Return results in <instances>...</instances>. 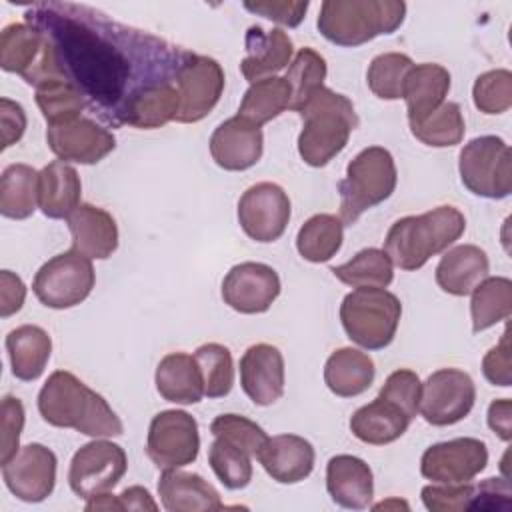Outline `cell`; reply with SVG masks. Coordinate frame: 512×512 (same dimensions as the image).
<instances>
[{
	"label": "cell",
	"mask_w": 512,
	"mask_h": 512,
	"mask_svg": "<svg viewBox=\"0 0 512 512\" xmlns=\"http://www.w3.org/2000/svg\"><path fill=\"white\" fill-rule=\"evenodd\" d=\"M26 22L46 36L60 74L110 126L126 124L144 92L176 82L190 56L188 50L84 4H34L26 10Z\"/></svg>",
	"instance_id": "6da1fadb"
},
{
	"label": "cell",
	"mask_w": 512,
	"mask_h": 512,
	"mask_svg": "<svg viewBox=\"0 0 512 512\" xmlns=\"http://www.w3.org/2000/svg\"><path fill=\"white\" fill-rule=\"evenodd\" d=\"M42 420L56 428H72L92 438L124 434L122 420L110 404L68 370H56L38 392Z\"/></svg>",
	"instance_id": "7a4b0ae2"
},
{
	"label": "cell",
	"mask_w": 512,
	"mask_h": 512,
	"mask_svg": "<svg viewBox=\"0 0 512 512\" xmlns=\"http://www.w3.org/2000/svg\"><path fill=\"white\" fill-rule=\"evenodd\" d=\"M464 230L466 218L456 206H436L396 220L384 238V252L398 268L418 270L432 256L448 250Z\"/></svg>",
	"instance_id": "3957f363"
},
{
	"label": "cell",
	"mask_w": 512,
	"mask_h": 512,
	"mask_svg": "<svg viewBox=\"0 0 512 512\" xmlns=\"http://www.w3.org/2000/svg\"><path fill=\"white\" fill-rule=\"evenodd\" d=\"M298 114L302 118L298 154L312 168H322L334 160L358 126L352 100L326 86L318 88Z\"/></svg>",
	"instance_id": "277c9868"
},
{
	"label": "cell",
	"mask_w": 512,
	"mask_h": 512,
	"mask_svg": "<svg viewBox=\"0 0 512 512\" xmlns=\"http://www.w3.org/2000/svg\"><path fill=\"white\" fill-rule=\"evenodd\" d=\"M404 18L406 4L400 0H324L316 26L328 42L354 48L396 32Z\"/></svg>",
	"instance_id": "5b68a950"
},
{
	"label": "cell",
	"mask_w": 512,
	"mask_h": 512,
	"mask_svg": "<svg viewBox=\"0 0 512 512\" xmlns=\"http://www.w3.org/2000/svg\"><path fill=\"white\" fill-rule=\"evenodd\" d=\"M398 172L392 154L382 146L360 150L346 166L338 184L340 220L352 226L366 210L388 200L396 188Z\"/></svg>",
	"instance_id": "8992f818"
},
{
	"label": "cell",
	"mask_w": 512,
	"mask_h": 512,
	"mask_svg": "<svg viewBox=\"0 0 512 512\" xmlns=\"http://www.w3.org/2000/svg\"><path fill=\"white\" fill-rule=\"evenodd\" d=\"M402 304L386 288H356L340 304V322L346 336L366 348H386L398 330Z\"/></svg>",
	"instance_id": "52a82bcc"
},
{
	"label": "cell",
	"mask_w": 512,
	"mask_h": 512,
	"mask_svg": "<svg viewBox=\"0 0 512 512\" xmlns=\"http://www.w3.org/2000/svg\"><path fill=\"white\" fill-rule=\"evenodd\" d=\"M462 184L476 196L500 200L512 192V152L500 136L472 138L458 156Z\"/></svg>",
	"instance_id": "ba28073f"
},
{
	"label": "cell",
	"mask_w": 512,
	"mask_h": 512,
	"mask_svg": "<svg viewBox=\"0 0 512 512\" xmlns=\"http://www.w3.org/2000/svg\"><path fill=\"white\" fill-rule=\"evenodd\" d=\"M94 282L96 272L92 260L76 250H68L38 268L32 280V292L46 308L66 310L84 302Z\"/></svg>",
	"instance_id": "9c48e42d"
},
{
	"label": "cell",
	"mask_w": 512,
	"mask_h": 512,
	"mask_svg": "<svg viewBox=\"0 0 512 512\" xmlns=\"http://www.w3.org/2000/svg\"><path fill=\"white\" fill-rule=\"evenodd\" d=\"M0 66L4 72L22 76L34 88L44 80L62 76L50 42L28 22H12L2 28Z\"/></svg>",
	"instance_id": "30bf717a"
},
{
	"label": "cell",
	"mask_w": 512,
	"mask_h": 512,
	"mask_svg": "<svg viewBox=\"0 0 512 512\" xmlns=\"http://www.w3.org/2000/svg\"><path fill=\"white\" fill-rule=\"evenodd\" d=\"M200 452L198 422L186 410H162L148 426L146 454L160 470L192 464Z\"/></svg>",
	"instance_id": "8fae6325"
},
{
	"label": "cell",
	"mask_w": 512,
	"mask_h": 512,
	"mask_svg": "<svg viewBox=\"0 0 512 512\" xmlns=\"http://www.w3.org/2000/svg\"><path fill=\"white\" fill-rule=\"evenodd\" d=\"M126 468L128 458L120 444L106 438H94L74 452L68 484L78 498L88 500L112 490L126 474Z\"/></svg>",
	"instance_id": "7c38bea8"
},
{
	"label": "cell",
	"mask_w": 512,
	"mask_h": 512,
	"mask_svg": "<svg viewBox=\"0 0 512 512\" xmlns=\"http://www.w3.org/2000/svg\"><path fill=\"white\" fill-rule=\"evenodd\" d=\"M474 402L472 376L458 368H440L422 384L418 412L432 426H452L470 414Z\"/></svg>",
	"instance_id": "4fadbf2b"
},
{
	"label": "cell",
	"mask_w": 512,
	"mask_h": 512,
	"mask_svg": "<svg viewBox=\"0 0 512 512\" xmlns=\"http://www.w3.org/2000/svg\"><path fill=\"white\" fill-rule=\"evenodd\" d=\"M224 82V70L218 60L190 52L176 76L180 106L174 120L180 124H194L206 118L218 104L224 92Z\"/></svg>",
	"instance_id": "5bb4252c"
},
{
	"label": "cell",
	"mask_w": 512,
	"mask_h": 512,
	"mask_svg": "<svg viewBox=\"0 0 512 512\" xmlns=\"http://www.w3.org/2000/svg\"><path fill=\"white\" fill-rule=\"evenodd\" d=\"M238 222L248 238L276 242L290 222L288 194L274 182L252 184L238 200Z\"/></svg>",
	"instance_id": "9a60e30c"
},
{
	"label": "cell",
	"mask_w": 512,
	"mask_h": 512,
	"mask_svg": "<svg viewBox=\"0 0 512 512\" xmlns=\"http://www.w3.org/2000/svg\"><path fill=\"white\" fill-rule=\"evenodd\" d=\"M56 454L38 442L22 446L8 462L2 464L6 488L22 502H42L56 486Z\"/></svg>",
	"instance_id": "2e32d148"
},
{
	"label": "cell",
	"mask_w": 512,
	"mask_h": 512,
	"mask_svg": "<svg viewBox=\"0 0 512 512\" xmlns=\"http://www.w3.org/2000/svg\"><path fill=\"white\" fill-rule=\"evenodd\" d=\"M488 464V448L478 438H454L432 444L420 458V474L432 482H470Z\"/></svg>",
	"instance_id": "e0dca14e"
},
{
	"label": "cell",
	"mask_w": 512,
	"mask_h": 512,
	"mask_svg": "<svg viewBox=\"0 0 512 512\" xmlns=\"http://www.w3.org/2000/svg\"><path fill=\"white\" fill-rule=\"evenodd\" d=\"M278 272L262 262H240L222 280V300L240 314L266 312L280 294Z\"/></svg>",
	"instance_id": "ac0fdd59"
},
{
	"label": "cell",
	"mask_w": 512,
	"mask_h": 512,
	"mask_svg": "<svg viewBox=\"0 0 512 512\" xmlns=\"http://www.w3.org/2000/svg\"><path fill=\"white\" fill-rule=\"evenodd\" d=\"M46 142L62 162L76 164H98L116 148L114 134L84 116L48 126Z\"/></svg>",
	"instance_id": "d6986e66"
},
{
	"label": "cell",
	"mask_w": 512,
	"mask_h": 512,
	"mask_svg": "<svg viewBox=\"0 0 512 512\" xmlns=\"http://www.w3.org/2000/svg\"><path fill=\"white\" fill-rule=\"evenodd\" d=\"M208 148L212 160L220 168L242 172L252 168L262 158L264 134L260 126L236 114L218 124L210 136Z\"/></svg>",
	"instance_id": "ffe728a7"
},
{
	"label": "cell",
	"mask_w": 512,
	"mask_h": 512,
	"mask_svg": "<svg viewBox=\"0 0 512 512\" xmlns=\"http://www.w3.org/2000/svg\"><path fill=\"white\" fill-rule=\"evenodd\" d=\"M240 386L256 406H270L284 394V356L266 342L252 344L240 358Z\"/></svg>",
	"instance_id": "44dd1931"
},
{
	"label": "cell",
	"mask_w": 512,
	"mask_h": 512,
	"mask_svg": "<svg viewBox=\"0 0 512 512\" xmlns=\"http://www.w3.org/2000/svg\"><path fill=\"white\" fill-rule=\"evenodd\" d=\"M266 474L280 484H296L314 470V446L298 434L268 436L256 454Z\"/></svg>",
	"instance_id": "7402d4cb"
},
{
	"label": "cell",
	"mask_w": 512,
	"mask_h": 512,
	"mask_svg": "<svg viewBox=\"0 0 512 512\" xmlns=\"http://www.w3.org/2000/svg\"><path fill=\"white\" fill-rule=\"evenodd\" d=\"M294 44L282 28L264 30L250 26L246 32V56L240 62L242 76L254 84L262 78L276 76V72L290 66Z\"/></svg>",
	"instance_id": "603a6c76"
},
{
	"label": "cell",
	"mask_w": 512,
	"mask_h": 512,
	"mask_svg": "<svg viewBox=\"0 0 512 512\" xmlns=\"http://www.w3.org/2000/svg\"><path fill=\"white\" fill-rule=\"evenodd\" d=\"M72 250L90 260H106L118 248V226L110 212L94 204H80L68 218Z\"/></svg>",
	"instance_id": "cb8c5ba5"
},
{
	"label": "cell",
	"mask_w": 512,
	"mask_h": 512,
	"mask_svg": "<svg viewBox=\"0 0 512 512\" xmlns=\"http://www.w3.org/2000/svg\"><path fill=\"white\" fill-rule=\"evenodd\" d=\"M326 490L338 506L364 510L374 496L372 470L358 456L336 454L326 464Z\"/></svg>",
	"instance_id": "d4e9b609"
},
{
	"label": "cell",
	"mask_w": 512,
	"mask_h": 512,
	"mask_svg": "<svg viewBox=\"0 0 512 512\" xmlns=\"http://www.w3.org/2000/svg\"><path fill=\"white\" fill-rule=\"evenodd\" d=\"M158 496L168 512H210L222 508L220 494L208 480L178 468L162 472L158 480Z\"/></svg>",
	"instance_id": "484cf974"
},
{
	"label": "cell",
	"mask_w": 512,
	"mask_h": 512,
	"mask_svg": "<svg viewBox=\"0 0 512 512\" xmlns=\"http://www.w3.org/2000/svg\"><path fill=\"white\" fill-rule=\"evenodd\" d=\"M490 272L486 252L476 244L450 248L436 266V284L452 296H468Z\"/></svg>",
	"instance_id": "4316f807"
},
{
	"label": "cell",
	"mask_w": 512,
	"mask_h": 512,
	"mask_svg": "<svg viewBox=\"0 0 512 512\" xmlns=\"http://www.w3.org/2000/svg\"><path fill=\"white\" fill-rule=\"evenodd\" d=\"M450 90V72L434 62L414 64L408 72L402 88V98L406 100L408 124L420 122L430 112H434Z\"/></svg>",
	"instance_id": "83f0119b"
},
{
	"label": "cell",
	"mask_w": 512,
	"mask_h": 512,
	"mask_svg": "<svg viewBox=\"0 0 512 512\" xmlns=\"http://www.w3.org/2000/svg\"><path fill=\"white\" fill-rule=\"evenodd\" d=\"M82 182L74 166L54 160L40 170L38 208L44 216L62 220L68 218L82 202Z\"/></svg>",
	"instance_id": "f1b7e54d"
},
{
	"label": "cell",
	"mask_w": 512,
	"mask_h": 512,
	"mask_svg": "<svg viewBox=\"0 0 512 512\" xmlns=\"http://www.w3.org/2000/svg\"><path fill=\"white\" fill-rule=\"evenodd\" d=\"M156 390L166 402L198 404L204 396V380L194 356L186 352L166 354L154 374Z\"/></svg>",
	"instance_id": "f546056e"
},
{
	"label": "cell",
	"mask_w": 512,
	"mask_h": 512,
	"mask_svg": "<svg viewBox=\"0 0 512 512\" xmlns=\"http://www.w3.org/2000/svg\"><path fill=\"white\" fill-rule=\"evenodd\" d=\"M410 420L400 406L376 396L350 416V430L366 444L384 446L398 440L408 430Z\"/></svg>",
	"instance_id": "4dcf8cb0"
},
{
	"label": "cell",
	"mask_w": 512,
	"mask_h": 512,
	"mask_svg": "<svg viewBox=\"0 0 512 512\" xmlns=\"http://www.w3.org/2000/svg\"><path fill=\"white\" fill-rule=\"evenodd\" d=\"M376 376L374 360L352 346L334 350L324 364V382L340 398H354L366 392Z\"/></svg>",
	"instance_id": "1f68e13d"
},
{
	"label": "cell",
	"mask_w": 512,
	"mask_h": 512,
	"mask_svg": "<svg viewBox=\"0 0 512 512\" xmlns=\"http://www.w3.org/2000/svg\"><path fill=\"white\" fill-rule=\"evenodd\" d=\"M6 352L10 358L12 374L18 380L32 382L38 380L52 354L50 334L36 324H22L8 332Z\"/></svg>",
	"instance_id": "d6a6232c"
},
{
	"label": "cell",
	"mask_w": 512,
	"mask_h": 512,
	"mask_svg": "<svg viewBox=\"0 0 512 512\" xmlns=\"http://www.w3.org/2000/svg\"><path fill=\"white\" fill-rule=\"evenodd\" d=\"M40 172L28 164H10L0 176V214L26 220L38 208Z\"/></svg>",
	"instance_id": "836d02e7"
},
{
	"label": "cell",
	"mask_w": 512,
	"mask_h": 512,
	"mask_svg": "<svg viewBox=\"0 0 512 512\" xmlns=\"http://www.w3.org/2000/svg\"><path fill=\"white\" fill-rule=\"evenodd\" d=\"M292 100V88L286 78L280 76H270L262 78L244 92L238 116L246 118L248 122L262 126L276 116H280L286 108H290Z\"/></svg>",
	"instance_id": "e575fe53"
},
{
	"label": "cell",
	"mask_w": 512,
	"mask_h": 512,
	"mask_svg": "<svg viewBox=\"0 0 512 512\" xmlns=\"http://www.w3.org/2000/svg\"><path fill=\"white\" fill-rule=\"evenodd\" d=\"M344 240V222L334 214L310 216L296 234L298 254L314 264L328 262L340 250Z\"/></svg>",
	"instance_id": "d590c367"
},
{
	"label": "cell",
	"mask_w": 512,
	"mask_h": 512,
	"mask_svg": "<svg viewBox=\"0 0 512 512\" xmlns=\"http://www.w3.org/2000/svg\"><path fill=\"white\" fill-rule=\"evenodd\" d=\"M472 330L478 334L512 314V282L504 276H486L472 292Z\"/></svg>",
	"instance_id": "8d00e7d4"
},
{
	"label": "cell",
	"mask_w": 512,
	"mask_h": 512,
	"mask_svg": "<svg viewBox=\"0 0 512 512\" xmlns=\"http://www.w3.org/2000/svg\"><path fill=\"white\" fill-rule=\"evenodd\" d=\"M332 274L352 288H386L394 280V264L380 248H364L348 262L334 266Z\"/></svg>",
	"instance_id": "74e56055"
},
{
	"label": "cell",
	"mask_w": 512,
	"mask_h": 512,
	"mask_svg": "<svg viewBox=\"0 0 512 512\" xmlns=\"http://www.w3.org/2000/svg\"><path fill=\"white\" fill-rule=\"evenodd\" d=\"M410 132L416 140L432 148H448L462 142L466 122L456 102H444L420 122L410 124Z\"/></svg>",
	"instance_id": "f35d334b"
},
{
	"label": "cell",
	"mask_w": 512,
	"mask_h": 512,
	"mask_svg": "<svg viewBox=\"0 0 512 512\" xmlns=\"http://www.w3.org/2000/svg\"><path fill=\"white\" fill-rule=\"evenodd\" d=\"M36 104L48 126L74 120L88 106L82 92L62 76L36 86Z\"/></svg>",
	"instance_id": "ab89813d"
},
{
	"label": "cell",
	"mask_w": 512,
	"mask_h": 512,
	"mask_svg": "<svg viewBox=\"0 0 512 512\" xmlns=\"http://www.w3.org/2000/svg\"><path fill=\"white\" fill-rule=\"evenodd\" d=\"M180 106L176 82L160 84L144 92L128 112L126 124L138 130H152L176 118Z\"/></svg>",
	"instance_id": "60d3db41"
},
{
	"label": "cell",
	"mask_w": 512,
	"mask_h": 512,
	"mask_svg": "<svg viewBox=\"0 0 512 512\" xmlns=\"http://www.w3.org/2000/svg\"><path fill=\"white\" fill-rule=\"evenodd\" d=\"M326 60L320 52H316L310 46H304L296 52L294 60L288 66L286 80L292 88V100L290 108L294 112H300L302 106L308 102V98L324 86L326 80Z\"/></svg>",
	"instance_id": "b9f144b4"
},
{
	"label": "cell",
	"mask_w": 512,
	"mask_h": 512,
	"mask_svg": "<svg viewBox=\"0 0 512 512\" xmlns=\"http://www.w3.org/2000/svg\"><path fill=\"white\" fill-rule=\"evenodd\" d=\"M208 464L228 490L246 488L252 480V454L224 438H214L210 444Z\"/></svg>",
	"instance_id": "7bdbcfd3"
},
{
	"label": "cell",
	"mask_w": 512,
	"mask_h": 512,
	"mask_svg": "<svg viewBox=\"0 0 512 512\" xmlns=\"http://www.w3.org/2000/svg\"><path fill=\"white\" fill-rule=\"evenodd\" d=\"M412 66V58L402 52L378 54L372 58L368 66L366 84L372 90V94L380 100H398L402 98L404 80Z\"/></svg>",
	"instance_id": "ee69618b"
},
{
	"label": "cell",
	"mask_w": 512,
	"mask_h": 512,
	"mask_svg": "<svg viewBox=\"0 0 512 512\" xmlns=\"http://www.w3.org/2000/svg\"><path fill=\"white\" fill-rule=\"evenodd\" d=\"M194 358L200 366L204 380V396L224 398L234 386V362L224 344L208 342L196 348Z\"/></svg>",
	"instance_id": "f6af8a7d"
},
{
	"label": "cell",
	"mask_w": 512,
	"mask_h": 512,
	"mask_svg": "<svg viewBox=\"0 0 512 512\" xmlns=\"http://www.w3.org/2000/svg\"><path fill=\"white\" fill-rule=\"evenodd\" d=\"M474 106L484 114H502L512 106V72L496 68L480 74L472 86Z\"/></svg>",
	"instance_id": "bcb514c9"
},
{
	"label": "cell",
	"mask_w": 512,
	"mask_h": 512,
	"mask_svg": "<svg viewBox=\"0 0 512 512\" xmlns=\"http://www.w3.org/2000/svg\"><path fill=\"white\" fill-rule=\"evenodd\" d=\"M210 432L214 438H224L252 456L258 454L262 444L268 440V434L254 420L240 414H220L212 420Z\"/></svg>",
	"instance_id": "7dc6e473"
},
{
	"label": "cell",
	"mask_w": 512,
	"mask_h": 512,
	"mask_svg": "<svg viewBox=\"0 0 512 512\" xmlns=\"http://www.w3.org/2000/svg\"><path fill=\"white\" fill-rule=\"evenodd\" d=\"M422 502L432 512H464L470 510L474 484L470 482H432L420 492Z\"/></svg>",
	"instance_id": "c3c4849f"
},
{
	"label": "cell",
	"mask_w": 512,
	"mask_h": 512,
	"mask_svg": "<svg viewBox=\"0 0 512 512\" xmlns=\"http://www.w3.org/2000/svg\"><path fill=\"white\" fill-rule=\"evenodd\" d=\"M420 394H422V382L414 370L400 368L394 370L382 384L378 396L384 400L394 402L400 406L410 418L418 414L420 406Z\"/></svg>",
	"instance_id": "681fc988"
},
{
	"label": "cell",
	"mask_w": 512,
	"mask_h": 512,
	"mask_svg": "<svg viewBox=\"0 0 512 512\" xmlns=\"http://www.w3.org/2000/svg\"><path fill=\"white\" fill-rule=\"evenodd\" d=\"M0 420H2V448H0V462H8L20 450V434L24 428V406L16 396H4L0 406Z\"/></svg>",
	"instance_id": "f907efd6"
},
{
	"label": "cell",
	"mask_w": 512,
	"mask_h": 512,
	"mask_svg": "<svg viewBox=\"0 0 512 512\" xmlns=\"http://www.w3.org/2000/svg\"><path fill=\"white\" fill-rule=\"evenodd\" d=\"M308 0H264V2H244V8L252 14L264 16L276 24L296 28L308 10Z\"/></svg>",
	"instance_id": "816d5d0a"
},
{
	"label": "cell",
	"mask_w": 512,
	"mask_h": 512,
	"mask_svg": "<svg viewBox=\"0 0 512 512\" xmlns=\"http://www.w3.org/2000/svg\"><path fill=\"white\" fill-rule=\"evenodd\" d=\"M484 378L494 386H510L512 382V360H510V340L508 330H504L502 340L486 352L482 358Z\"/></svg>",
	"instance_id": "f5cc1de1"
},
{
	"label": "cell",
	"mask_w": 512,
	"mask_h": 512,
	"mask_svg": "<svg viewBox=\"0 0 512 512\" xmlns=\"http://www.w3.org/2000/svg\"><path fill=\"white\" fill-rule=\"evenodd\" d=\"M512 504V490L506 478H486L474 486L470 510H508Z\"/></svg>",
	"instance_id": "db71d44e"
},
{
	"label": "cell",
	"mask_w": 512,
	"mask_h": 512,
	"mask_svg": "<svg viewBox=\"0 0 512 512\" xmlns=\"http://www.w3.org/2000/svg\"><path fill=\"white\" fill-rule=\"evenodd\" d=\"M0 120H2V150H6L24 136L26 112L18 102H14L10 98H2L0 100Z\"/></svg>",
	"instance_id": "11a10c76"
},
{
	"label": "cell",
	"mask_w": 512,
	"mask_h": 512,
	"mask_svg": "<svg viewBox=\"0 0 512 512\" xmlns=\"http://www.w3.org/2000/svg\"><path fill=\"white\" fill-rule=\"evenodd\" d=\"M26 300V286L22 278L10 270L0 272V316L16 314Z\"/></svg>",
	"instance_id": "9f6ffc18"
},
{
	"label": "cell",
	"mask_w": 512,
	"mask_h": 512,
	"mask_svg": "<svg viewBox=\"0 0 512 512\" xmlns=\"http://www.w3.org/2000/svg\"><path fill=\"white\" fill-rule=\"evenodd\" d=\"M488 426L504 442L512 440V402L510 398L492 400L488 406Z\"/></svg>",
	"instance_id": "6f0895ef"
},
{
	"label": "cell",
	"mask_w": 512,
	"mask_h": 512,
	"mask_svg": "<svg viewBox=\"0 0 512 512\" xmlns=\"http://www.w3.org/2000/svg\"><path fill=\"white\" fill-rule=\"evenodd\" d=\"M120 502L124 510H158V504L150 496V492L142 486H128L120 494Z\"/></svg>",
	"instance_id": "680465c9"
},
{
	"label": "cell",
	"mask_w": 512,
	"mask_h": 512,
	"mask_svg": "<svg viewBox=\"0 0 512 512\" xmlns=\"http://www.w3.org/2000/svg\"><path fill=\"white\" fill-rule=\"evenodd\" d=\"M84 510H88V512H94V510H124V506H122V502H120V496L102 492V494H98V496L88 498Z\"/></svg>",
	"instance_id": "91938a15"
},
{
	"label": "cell",
	"mask_w": 512,
	"mask_h": 512,
	"mask_svg": "<svg viewBox=\"0 0 512 512\" xmlns=\"http://www.w3.org/2000/svg\"><path fill=\"white\" fill-rule=\"evenodd\" d=\"M388 508H408V504L402 500H386L374 506V510H388Z\"/></svg>",
	"instance_id": "94428289"
}]
</instances>
